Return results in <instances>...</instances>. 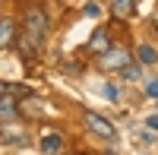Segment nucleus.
I'll use <instances>...</instances> for the list:
<instances>
[{"mask_svg":"<svg viewBox=\"0 0 158 155\" xmlns=\"http://www.w3.org/2000/svg\"><path fill=\"white\" fill-rule=\"evenodd\" d=\"M48 41V13L41 6H25L22 13V54L29 57V54H38L41 51V44Z\"/></svg>","mask_w":158,"mask_h":155,"instance_id":"1","label":"nucleus"},{"mask_svg":"<svg viewBox=\"0 0 158 155\" xmlns=\"http://www.w3.org/2000/svg\"><path fill=\"white\" fill-rule=\"evenodd\" d=\"M101 70H123L127 63H130V51H123V48H108L101 54Z\"/></svg>","mask_w":158,"mask_h":155,"instance_id":"2","label":"nucleus"},{"mask_svg":"<svg viewBox=\"0 0 158 155\" xmlns=\"http://www.w3.org/2000/svg\"><path fill=\"white\" fill-rule=\"evenodd\" d=\"M85 127H89L92 133L104 136V139H114V124H111L108 117H101V114H95V111H89V114H85Z\"/></svg>","mask_w":158,"mask_h":155,"instance_id":"3","label":"nucleus"},{"mask_svg":"<svg viewBox=\"0 0 158 155\" xmlns=\"http://www.w3.org/2000/svg\"><path fill=\"white\" fill-rule=\"evenodd\" d=\"M0 139H3V143H25V139H29V130H25V127H16L13 120H6L0 127Z\"/></svg>","mask_w":158,"mask_h":155,"instance_id":"4","label":"nucleus"},{"mask_svg":"<svg viewBox=\"0 0 158 155\" xmlns=\"http://www.w3.org/2000/svg\"><path fill=\"white\" fill-rule=\"evenodd\" d=\"M41 152L60 155V152H63V136H60V133H44V136H41Z\"/></svg>","mask_w":158,"mask_h":155,"instance_id":"5","label":"nucleus"},{"mask_svg":"<svg viewBox=\"0 0 158 155\" xmlns=\"http://www.w3.org/2000/svg\"><path fill=\"white\" fill-rule=\"evenodd\" d=\"M16 111H19L16 98H13V95H0V120H13Z\"/></svg>","mask_w":158,"mask_h":155,"instance_id":"6","label":"nucleus"},{"mask_svg":"<svg viewBox=\"0 0 158 155\" xmlns=\"http://www.w3.org/2000/svg\"><path fill=\"white\" fill-rule=\"evenodd\" d=\"M13 35H16L13 22H10V19H0V48H3V44H10V41H13Z\"/></svg>","mask_w":158,"mask_h":155,"instance_id":"7","label":"nucleus"},{"mask_svg":"<svg viewBox=\"0 0 158 155\" xmlns=\"http://www.w3.org/2000/svg\"><path fill=\"white\" fill-rule=\"evenodd\" d=\"M136 57H139V63H155V48L152 44H139L136 48Z\"/></svg>","mask_w":158,"mask_h":155,"instance_id":"8","label":"nucleus"},{"mask_svg":"<svg viewBox=\"0 0 158 155\" xmlns=\"http://www.w3.org/2000/svg\"><path fill=\"white\" fill-rule=\"evenodd\" d=\"M92 51H101V48H108V32L104 29H98L95 35H92V44H89Z\"/></svg>","mask_w":158,"mask_h":155,"instance_id":"9","label":"nucleus"},{"mask_svg":"<svg viewBox=\"0 0 158 155\" xmlns=\"http://www.w3.org/2000/svg\"><path fill=\"white\" fill-rule=\"evenodd\" d=\"M130 10H133V0H114V13L117 16H127Z\"/></svg>","mask_w":158,"mask_h":155,"instance_id":"10","label":"nucleus"},{"mask_svg":"<svg viewBox=\"0 0 158 155\" xmlns=\"http://www.w3.org/2000/svg\"><path fill=\"white\" fill-rule=\"evenodd\" d=\"M120 76H123L127 82H136V79H139V70H136V67H130V63H127V67L120 70Z\"/></svg>","mask_w":158,"mask_h":155,"instance_id":"11","label":"nucleus"},{"mask_svg":"<svg viewBox=\"0 0 158 155\" xmlns=\"http://www.w3.org/2000/svg\"><path fill=\"white\" fill-rule=\"evenodd\" d=\"M19 92H25V89H19V86H10V82H0V95H19Z\"/></svg>","mask_w":158,"mask_h":155,"instance_id":"12","label":"nucleus"},{"mask_svg":"<svg viewBox=\"0 0 158 155\" xmlns=\"http://www.w3.org/2000/svg\"><path fill=\"white\" fill-rule=\"evenodd\" d=\"M146 92H149L152 98H158V79H149V82H146Z\"/></svg>","mask_w":158,"mask_h":155,"instance_id":"13","label":"nucleus"},{"mask_svg":"<svg viewBox=\"0 0 158 155\" xmlns=\"http://www.w3.org/2000/svg\"><path fill=\"white\" fill-rule=\"evenodd\" d=\"M146 127H149V130H152V133H158V117H155V114H152V117L146 120Z\"/></svg>","mask_w":158,"mask_h":155,"instance_id":"14","label":"nucleus"},{"mask_svg":"<svg viewBox=\"0 0 158 155\" xmlns=\"http://www.w3.org/2000/svg\"><path fill=\"white\" fill-rule=\"evenodd\" d=\"M104 95H108V98H117V86L108 82V86H104Z\"/></svg>","mask_w":158,"mask_h":155,"instance_id":"15","label":"nucleus"},{"mask_svg":"<svg viewBox=\"0 0 158 155\" xmlns=\"http://www.w3.org/2000/svg\"><path fill=\"white\" fill-rule=\"evenodd\" d=\"M108 155H111V152H108Z\"/></svg>","mask_w":158,"mask_h":155,"instance_id":"16","label":"nucleus"}]
</instances>
